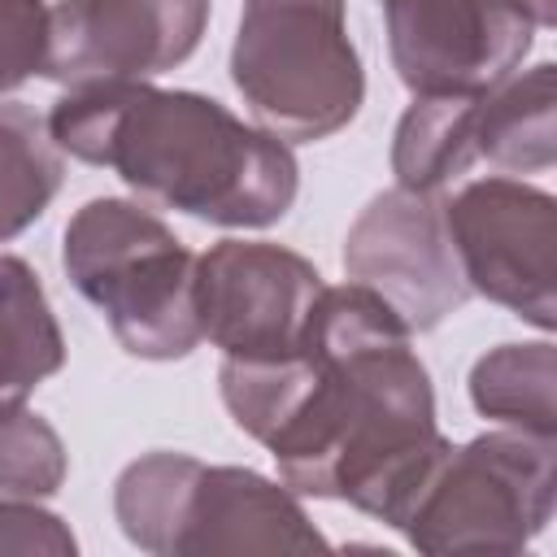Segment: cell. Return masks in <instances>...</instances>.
Returning <instances> with one entry per match:
<instances>
[{
	"instance_id": "cell-13",
	"label": "cell",
	"mask_w": 557,
	"mask_h": 557,
	"mask_svg": "<svg viewBox=\"0 0 557 557\" xmlns=\"http://www.w3.org/2000/svg\"><path fill=\"white\" fill-rule=\"evenodd\" d=\"M65 366V335L30 261L0 252V400H26Z\"/></svg>"
},
{
	"instance_id": "cell-3",
	"label": "cell",
	"mask_w": 557,
	"mask_h": 557,
	"mask_svg": "<svg viewBox=\"0 0 557 557\" xmlns=\"http://www.w3.org/2000/svg\"><path fill=\"white\" fill-rule=\"evenodd\" d=\"M61 270L139 361H178L200 344L196 252L139 200L96 196L65 222Z\"/></svg>"
},
{
	"instance_id": "cell-2",
	"label": "cell",
	"mask_w": 557,
	"mask_h": 557,
	"mask_svg": "<svg viewBox=\"0 0 557 557\" xmlns=\"http://www.w3.org/2000/svg\"><path fill=\"white\" fill-rule=\"evenodd\" d=\"M44 122L61 157L113 170L144 205L209 226H274L300 191L292 144L200 91L91 83L70 87Z\"/></svg>"
},
{
	"instance_id": "cell-11",
	"label": "cell",
	"mask_w": 557,
	"mask_h": 557,
	"mask_svg": "<svg viewBox=\"0 0 557 557\" xmlns=\"http://www.w3.org/2000/svg\"><path fill=\"white\" fill-rule=\"evenodd\" d=\"M326 548V535L309 522L300 496L278 479H265L248 466H196L170 557H209V553H313Z\"/></svg>"
},
{
	"instance_id": "cell-18",
	"label": "cell",
	"mask_w": 557,
	"mask_h": 557,
	"mask_svg": "<svg viewBox=\"0 0 557 557\" xmlns=\"http://www.w3.org/2000/svg\"><path fill=\"white\" fill-rule=\"evenodd\" d=\"M65 470L70 457L57 426L26 409V400H0V496H57Z\"/></svg>"
},
{
	"instance_id": "cell-17",
	"label": "cell",
	"mask_w": 557,
	"mask_h": 557,
	"mask_svg": "<svg viewBox=\"0 0 557 557\" xmlns=\"http://www.w3.org/2000/svg\"><path fill=\"white\" fill-rule=\"evenodd\" d=\"M196 457L187 453H144L113 483V518L122 535L152 557H170L174 522L196 474Z\"/></svg>"
},
{
	"instance_id": "cell-5",
	"label": "cell",
	"mask_w": 557,
	"mask_h": 557,
	"mask_svg": "<svg viewBox=\"0 0 557 557\" xmlns=\"http://www.w3.org/2000/svg\"><path fill=\"white\" fill-rule=\"evenodd\" d=\"M557 505V440L518 426L448 444L400 535L418 553H522Z\"/></svg>"
},
{
	"instance_id": "cell-10",
	"label": "cell",
	"mask_w": 557,
	"mask_h": 557,
	"mask_svg": "<svg viewBox=\"0 0 557 557\" xmlns=\"http://www.w3.org/2000/svg\"><path fill=\"white\" fill-rule=\"evenodd\" d=\"M344 274L379 292L413 335L435 331L470 300L444 226V196L431 191H379L344 235Z\"/></svg>"
},
{
	"instance_id": "cell-12",
	"label": "cell",
	"mask_w": 557,
	"mask_h": 557,
	"mask_svg": "<svg viewBox=\"0 0 557 557\" xmlns=\"http://www.w3.org/2000/svg\"><path fill=\"white\" fill-rule=\"evenodd\" d=\"M474 157L500 174H544L557 161V65L540 61L474 96Z\"/></svg>"
},
{
	"instance_id": "cell-6",
	"label": "cell",
	"mask_w": 557,
	"mask_h": 557,
	"mask_svg": "<svg viewBox=\"0 0 557 557\" xmlns=\"http://www.w3.org/2000/svg\"><path fill=\"white\" fill-rule=\"evenodd\" d=\"M444 226L470 296L535 331L557 326V200L513 174H487L444 196Z\"/></svg>"
},
{
	"instance_id": "cell-1",
	"label": "cell",
	"mask_w": 557,
	"mask_h": 557,
	"mask_svg": "<svg viewBox=\"0 0 557 557\" xmlns=\"http://www.w3.org/2000/svg\"><path fill=\"white\" fill-rule=\"evenodd\" d=\"M218 392L296 496L344 500L392 531L453 444L435 426V387L413 331L352 278L322 287L296 357H222Z\"/></svg>"
},
{
	"instance_id": "cell-14",
	"label": "cell",
	"mask_w": 557,
	"mask_h": 557,
	"mask_svg": "<svg viewBox=\"0 0 557 557\" xmlns=\"http://www.w3.org/2000/svg\"><path fill=\"white\" fill-rule=\"evenodd\" d=\"M474 165V96H413L392 135L396 187L444 196Z\"/></svg>"
},
{
	"instance_id": "cell-19",
	"label": "cell",
	"mask_w": 557,
	"mask_h": 557,
	"mask_svg": "<svg viewBox=\"0 0 557 557\" xmlns=\"http://www.w3.org/2000/svg\"><path fill=\"white\" fill-rule=\"evenodd\" d=\"M48 9V0H0V96L44 70Z\"/></svg>"
},
{
	"instance_id": "cell-9",
	"label": "cell",
	"mask_w": 557,
	"mask_h": 557,
	"mask_svg": "<svg viewBox=\"0 0 557 557\" xmlns=\"http://www.w3.org/2000/svg\"><path fill=\"white\" fill-rule=\"evenodd\" d=\"M209 17L213 0H57L39 74L65 91L148 83L200 48Z\"/></svg>"
},
{
	"instance_id": "cell-15",
	"label": "cell",
	"mask_w": 557,
	"mask_h": 557,
	"mask_svg": "<svg viewBox=\"0 0 557 557\" xmlns=\"http://www.w3.org/2000/svg\"><path fill=\"white\" fill-rule=\"evenodd\" d=\"M553 387H557V352L548 339L500 344L470 366V405L483 418L557 440Z\"/></svg>"
},
{
	"instance_id": "cell-21",
	"label": "cell",
	"mask_w": 557,
	"mask_h": 557,
	"mask_svg": "<svg viewBox=\"0 0 557 557\" xmlns=\"http://www.w3.org/2000/svg\"><path fill=\"white\" fill-rule=\"evenodd\" d=\"M518 4L535 17V26H553V22H557V4H553V0H518Z\"/></svg>"
},
{
	"instance_id": "cell-20",
	"label": "cell",
	"mask_w": 557,
	"mask_h": 557,
	"mask_svg": "<svg viewBox=\"0 0 557 557\" xmlns=\"http://www.w3.org/2000/svg\"><path fill=\"white\" fill-rule=\"evenodd\" d=\"M0 553H44V557H74L78 540L61 513L44 509L26 496H0Z\"/></svg>"
},
{
	"instance_id": "cell-16",
	"label": "cell",
	"mask_w": 557,
	"mask_h": 557,
	"mask_svg": "<svg viewBox=\"0 0 557 557\" xmlns=\"http://www.w3.org/2000/svg\"><path fill=\"white\" fill-rule=\"evenodd\" d=\"M61 183L65 161L48 122L22 100H0V244L30 231L57 200Z\"/></svg>"
},
{
	"instance_id": "cell-8",
	"label": "cell",
	"mask_w": 557,
	"mask_h": 557,
	"mask_svg": "<svg viewBox=\"0 0 557 557\" xmlns=\"http://www.w3.org/2000/svg\"><path fill=\"white\" fill-rule=\"evenodd\" d=\"M387 52L413 96H483L522 70L535 17L518 0H383Z\"/></svg>"
},
{
	"instance_id": "cell-4",
	"label": "cell",
	"mask_w": 557,
	"mask_h": 557,
	"mask_svg": "<svg viewBox=\"0 0 557 557\" xmlns=\"http://www.w3.org/2000/svg\"><path fill=\"white\" fill-rule=\"evenodd\" d=\"M231 83L252 122L283 144H318L344 131L366 100L344 0H244Z\"/></svg>"
},
{
	"instance_id": "cell-7",
	"label": "cell",
	"mask_w": 557,
	"mask_h": 557,
	"mask_svg": "<svg viewBox=\"0 0 557 557\" xmlns=\"http://www.w3.org/2000/svg\"><path fill=\"white\" fill-rule=\"evenodd\" d=\"M322 274L270 239H222L196 257L200 339L231 361H283L305 348Z\"/></svg>"
}]
</instances>
